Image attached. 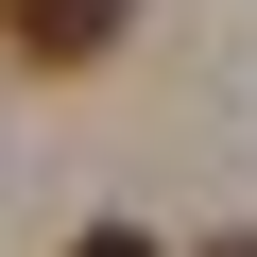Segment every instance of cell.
<instances>
[{"mask_svg":"<svg viewBox=\"0 0 257 257\" xmlns=\"http://www.w3.org/2000/svg\"><path fill=\"white\" fill-rule=\"evenodd\" d=\"M120 18H138V0H0V52H35V69H103Z\"/></svg>","mask_w":257,"mask_h":257,"instance_id":"1","label":"cell"},{"mask_svg":"<svg viewBox=\"0 0 257 257\" xmlns=\"http://www.w3.org/2000/svg\"><path fill=\"white\" fill-rule=\"evenodd\" d=\"M69 257H155V240H138V223H86V240H69Z\"/></svg>","mask_w":257,"mask_h":257,"instance_id":"2","label":"cell"},{"mask_svg":"<svg viewBox=\"0 0 257 257\" xmlns=\"http://www.w3.org/2000/svg\"><path fill=\"white\" fill-rule=\"evenodd\" d=\"M206 257H257V223H223V240H206Z\"/></svg>","mask_w":257,"mask_h":257,"instance_id":"3","label":"cell"}]
</instances>
